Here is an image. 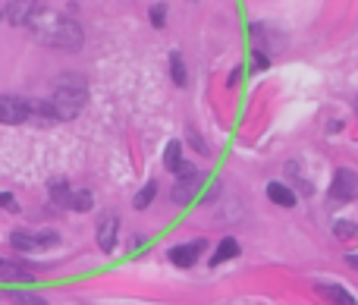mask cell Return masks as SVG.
<instances>
[{
    "mask_svg": "<svg viewBox=\"0 0 358 305\" xmlns=\"http://www.w3.org/2000/svg\"><path fill=\"white\" fill-rule=\"evenodd\" d=\"M0 19H3V10H0Z\"/></svg>",
    "mask_w": 358,
    "mask_h": 305,
    "instance_id": "27",
    "label": "cell"
},
{
    "mask_svg": "<svg viewBox=\"0 0 358 305\" xmlns=\"http://www.w3.org/2000/svg\"><path fill=\"white\" fill-rule=\"evenodd\" d=\"M267 199L274 201V205H280V208H296V192H292L286 183H280V179H274V183H267Z\"/></svg>",
    "mask_w": 358,
    "mask_h": 305,
    "instance_id": "14",
    "label": "cell"
},
{
    "mask_svg": "<svg viewBox=\"0 0 358 305\" xmlns=\"http://www.w3.org/2000/svg\"><path fill=\"white\" fill-rule=\"evenodd\" d=\"M252 67L254 69H267L270 67V57L261 51V47H254V51H252Z\"/></svg>",
    "mask_w": 358,
    "mask_h": 305,
    "instance_id": "22",
    "label": "cell"
},
{
    "mask_svg": "<svg viewBox=\"0 0 358 305\" xmlns=\"http://www.w3.org/2000/svg\"><path fill=\"white\" fill-rule=\"evenodd\" d=\"M164 167L173 173V177H179V173L189 170L186 157H182V142H179V139L167 142V148H164Z\"/></svg>",
    "mask_w": 358,
    "mask_h": 305,
    "instance_id": "11",
    "label": "cell"
},
{
    "mask_svg": "<svg viewBox=\"0 0 358 305\" xmlns=\"http://www.w3.org/2000/svg\"><path fill=\"white\" fill-rule=\"evenodd\" d=\"M0 277H3V280H16V283H29L32 280V271L23 268L19 261L0 258Z\"/></svg>",
    "mask_w": 358,
    "mask_h": 305,
    "instance_id": "15",
    "label": "cell"
},
{
    "mask_svg": "<svg viewBox=\"0 0 358 305\" xmlns=\"http://www.w3.org/2000/svg\"><path fill=\"white\" fill-rule=\"evenodd\" d=\"M10 299H13L16 305H47L45 296H38V293H25V290H16Z\"/></svg>",
    "mask_w": 358,
    "mask_h": 305,
    "instance_id": "19",
    "label": "cell"
},
{
    "mask_svg": "<svg viewBox=\"0 0 358 305\" xmlns=\"http://www.w3.org/2000/svg\"><path fill=\"white\" fill-rule=\"evenodd\" d=\"M117 236H119V217L113 214V211H107V214L97 221V246H101V252L110 255L113 249H117Z\"/></svg>",
    "mask_w": 358,
    "mask_h": 305,
    "instance_id": "10",
    "label": "cell"
},
{
    "mask_svg": "<svg viewBox=\"0 0 358 305\" xmlns=\"http://www.w3.org/2000/svg\"><path fill=\"white\" fill-rule=\"evenodd\" d=\"M318 293H321L330 305H358V299L352 296L346 286H339V283H318Z\"/></svg>",
    "mask_w": 358,
    "mask_h": 305,
    "instance_id": "12",
    "label": "cell"
},
{
    "mask_svg": "<svg viewBox=\"0 0 358 305\" xmlns=\"http://www.w3.org/2000/svg\"><path fill=\"white\" fill-rule=\"evenodd\" d=\"M204 249H208V242H204V239H192V242L173 246L170 249V261L176 264V268H192V264H198V258L204 255Z\"/></svg>",
    "mask_w": 358,
    "mask_h": 305,
    "instance_id": "9",
    "label": "cell"
},
{
    "mask_svg": "<svg viewBox=\"0 0 358 305\" xmlns=\"http://www.w3.org/2000/svg\"><path fill=\"white\" fill-rule=\"evenodd\" d=\"M47 104H51L57 123H69V120H75L85 111V104H88V82L75 73H63L60 82L53 85V95Z\"/></svg>",
    "mask_w": 358,
    "mask_h": 305,
    "instance_id": "2",
    "label": "cell"
},
{
    "mask_svg": "<svg viewBox=\"0 0 358 305\" xmlns=\"http://www.w3.org/2000/svg\"><path fill=\"white\" fill-rule=\"evenodd\" d=\"M355 113H358V95H355Z\"/></svg>",
    "mask_w": 358,
    "mask_h": 305,
    "instance_id": "26",
    "label": "cell"
},
{
    "mask_svg": "<svg viewBox=\"0 0 358 305\" xmlns=\"http://www.w3.org/2000/svg\"><path fill=\"white\" fill-rule=\"evenodd\" d=\"M333 230H336V239H343V242H349V239L358 236V227L352 221H336Z\"/></svg>",
    "mask_w": 358,
    "mask_h": 305,
    "instance_id": "18",
    "label": "cell"
},
{
    "mask_svg": "<svg viewBox=\"0 0 358 305\" xmlns=\"http://www.w3.org/2000/svg\"><path fill=\"white\" fill-rule=\"evenodd\" d=\"M346 261H349L352 268H355V271H358V255H349V258H346Z\"/></svg>",
    "mask_w": 358,
    "mask_h": 305,
    "instance_id": "25",
    "label": "cell"
},
{
    "mask_svg": "<svg viewBox=\"0 0 358 305\" xmlns=\"http://www.w3.org/2000/svg\"><path fill=\"white\" fill-rule=\"evenodd\" d=\"M29 35L35 38L38 45L63 47V51H79L85 41L82 25L75 23V19H69L67 13H57V10H51V7H45L29 23Z\"/></svg>",
    "mask_w": 358,
    "mask_h": 305,
    "instance_id": "1",
    "label": "cell"
},
{
    "mask_svg": "<svg viewBox=\"0 0 358 305\" xmlns=\"http://www.w3.org/2000/svg\"><path fill=\"white\" fill-rule=\"evenodd\" d=\"M47 195H51L53 205H60V208H67V211H75V214H88V211L95 208L91 189H75V186H69L67 179H51V183H47Z\"/></svg>",
    "mask_w": 358,
    "mask_h": 305,
    "instance_id": "3",
    "label": "cell"
},
{
    "mask_svg": "<svg viewBox=\"0 0 358 305\" xmlns=\"http://www.w3.org/2000/svg\"><path fill=\"white\" fill-rule=\"evenodd\" d=\"M41 10H45V0H7L3 16H7V23H13L16 29H29V23Z\"/></svg>",
    "mask_w": 358,
    "mask_h": 305,
    "instance_id": "8",
    "label": "cell"
},
{
    "mask_svg": "<svg viewBox=\"0 0 358 305\" xmlns=\"http://www.w3.org/2000/svg\"><path fill=\"white\" fill-rule=\"evenodd\" d=\"M60 242V233L57 230H13L10 233V246L23 255H35V252H45V249L57 246Z\"/></svg>",
    "mask_w": 358,
    "mask_h": 305,
    "instance_id": "4",
    "label": "cell"
},
{
    "mask_svg": "<svg viewBox=\"0 0 358 305\" xmlns=\"http://www.w3.org/2000/svg\"><path fill=\"white\" fill-rule=\"evenodd\" d=\"M192 145H195V148H198V151H204V142L198 139V135H195V133H192Z\"/></svg>",
    "mask_w": 358,
    "mask_h": 305,
    "instance_id": "24",
    "label": "cell"
},
{
    "mask_svg": "<svg viewBox=\"0 0 358 305\" xmlns=\"http://www.w3.org/2000/svg\"><path fill=\"white\" fill-rule=\"evenodd\" d=\"M32 117V104L19 95H0V123L3 126H23Z\"/></svg>",
    "mask_w": 358,
    "mask_h": 305,
    "instance_id": "5",
    "label": "cell"
},
{
    "mask_svg": "<svg viewBox=\"0 0 358 305\" xmlns=\"http://www.w3.org/2000/svg\"><path fill=\"white\" fill-rule=\"evenodd\" d=\"M0 208L3 211H10V214H19V201H16V195L13 192H0Z\"/></svg>",
    "mask_w": 358,
    "mask_h": 305,
    "instance_id": "21",
    "label": "cell"
},
{
    "mask_svg": "<svg viewBox=\"0 0 358 305\" xmlns=\"http://www.w3.org/2000/svg\"><path fill=\"white\" fill-rule=\"evenodd\" d=\"M204 173L202 170H195V167H189L186 173H179L176 177V186H173V192H170V201L173 205H189V201L195 199V192L204 186Z\"/></svg>",
    "mask_w": 358,
    "mask_h": 305,
    "instance_id": "6",
    "label": "cell"
},
{
    "mask_svg": "<svg viewBox=\"0 0 358 305\" xmlns=\"http://www.w3.org/2000/svg\"><path fill=\"white\" fill-rule=\"evenodd\" d=\"M148 19H151L154 29H164V25H167V3H154L151 13H148Z\"/></svg>",
    "mask_w": 358,
    "mask_h": 305,
    "instance_id": "20",
    "label": "cell"
},
{
    "mask_svg": "<svg viewBox=\"0 0 358 305\" xmlns=\"http://www.w3.org/2000/svg\"><path fill=\"white\" fill-rule=\"evenodd\" d=\"M330 199L346 205V201H355L358 199V173L349 170V167H339L330 179Z\"/></svg>",
    "mask_w": 358,
    "mask_h": 305,
    "instance_id": "7",
    "label": "cell"
},
{
    "mask_svg": "<svg viewBox=\"0 0 358 305\" xmlns=\"http://www.w3.org/2000/svg\"><path fill=\"white\" fill-rule=\"evenodd\" d=\"M239 79H242V69H232V73H230V85H239Z\"/></svg>",
    "mask_w": 358,
    "mask_h": 305,
    "instance_id": "23",
    "label": "cell"
},
{
    "mask_svg": "<svg viewBox=\"0 0 358 305\" xmlns=\"http://www.w3.org/2000/svg\"><path fill=\"white\" fill-rule=\"evenodd\" d=\"M154 199H157V179H148V183L142 186V192L132 199V208H135V211H148Z\"/></svg>",
    "mask_w": 358,
    "mask_h": 305,
    "instance_id": "17",
    "label": "cell"
},
{
    "mask_svg": "<svg viewBox=\"0 0 358 305\" xmlns=\"http://www.w3.org/2000/svg\"><path fill=\"white\" fill-rule=\"evenodd\" d=\"M239 252H242V246H239V239L224 236V239H220V246L214 249V255H211V268H220V264H226V261L239 258Z\"/></svg>",
    "mask_w": 358,
    "mask_h": 305,
    "instance_id": "13",
    "label": "cell"
},
{
    "mask_svg": "<svg viewBox=\"0 0 358 305\" xmlns=\"http://www.w3.org/2000/svg\"><path fill=\"white\" fill-rule=\"evenodd\" d=\"M170 79H173V85H179V89H186L189 85V69H186V60H182L179 51H170Z\"/></svg>",
    "mask_w": 358,
    "mask_h": 305,
    "instance_id": "16",
    "label": "cell"
}]
</instances>
